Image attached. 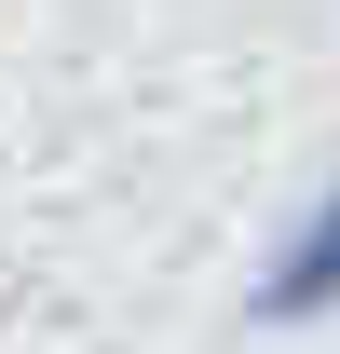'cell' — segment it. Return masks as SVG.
<instances>
[{
  "label": "cell",
  "instance_id": "cell-1",
  "mask_svg": "<svg viewBox=\"0 0 340 354\" xmlns=\"http://www.w3.org/2000/svg\"><path fill=\"white\" fill-rule=\"evenodd\" d=\"M245 313H258V327H327V313H340V177L286 218V245L258 259V300Z\"/></svg>",
  "mask_w": 340,
  "mask_h": 354
}]
</instances>
